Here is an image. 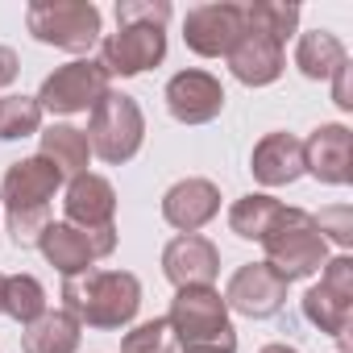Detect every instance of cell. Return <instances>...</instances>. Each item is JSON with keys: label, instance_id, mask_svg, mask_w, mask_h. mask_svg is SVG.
Returning a JSON list of instances; mask_svg holds the SVG:
<instances>
[{"label": "cell", "instance_id": "5", "mask_svg": "<svg viewBox=\"0 0 353 353\" xmlns=\"http://www.w3.org/2000/svg\"><path fill=\"white\" fill-rule=\"evenodd\" d=\"M88 145H92V158L108 162V166H121L129 158H137L141 141H145V112L133 96L125 92H104L100 104L88 112Z\"/></svg>", "mask_w": 353, "mask_h": 353}, {"label": "cell", "instance_id": "29", "mask_svg": "<svg viewBox=\"0 0 353 353\" xmlns=\"http://www.w3.org/2000/svg\"><path fill=\"white\" fill-rule=\"evenodd\" d=\"M312 221H316V229H320V237H324V241H336L341 250H349V245H353V212H349L345 204L320 208V212H312Z\"/></svg>", "mask_w": 353, "mask_h": 353}, {"label": "cell", "instance_id": "30", "mask_svg": "<svg viewBox=\"0 0 353 353\" xmlns=\"http://www.w3.org/2000/svg\"><path fill=\"white\" fill-rule=\"evenodd\" d=\"M5 225L13 233V245L30 250V245H38L42 229L50 225V212H5Z\"/></svg>", "mask_w": 353, "mask_h": 353}, {"label": "cell", "instance_id": "8", "mask_svg": "<svg viewBox=\"0 0 353 353\" xmlns=\"http://www.w3.org/2000/svg\"><path fill=\"white\" fill-rule=\"evenodd\" d=\"M166 59V26H117V34L100 38V67L108 75L133 79Z\"/></svg>", "mask_w": 353, "mask_h": 353}, {"label": "cell", "instance_id": "28", "mask_svg": "<svg viewBox=\"0 0 353 353\" xmlns=\"http://www.w3.org/2000/svg\"><path fill=\"white\" fill-rule=\"evenodd\" d=\"M170 5L166 0H117V26H166Z\"/></svg>", "mask_w": 353, "mask_h": 353}, {"label": "cell", "instance_id": "23", "mask_svg": "<svg viewBox=\"0 0 353 353\" xmlns=\"http://www.w3.org/2000/svg\"><path fill=\"white\" fill-rule=\"evenodd\" d=\"M303 316H307V324H316L324 336H336V341L345 345V341H349V320H353V299H345V295L328 291L324 283H316V287H307V295H303Z\"/></svg>", "mask_w": 353, "mask_h": 353}, {"label": "cell", "instance_id": "11", "mask_svg": "<svg viewBox=\"0 0 353 353\" xmlns=\"http://www.w3.org/2000/svg\"><path fill=\"white\" fill-rule=\"evenodd\" d=\"M287 279H279L266 262H245L229 274V287H225V303L229 312L237 316H250V320H270L283 312L287 303Z\"/></svg>", "mask_w": 353, "mask_h": 353}, {"label": "cell", "instance_id": "9", "mask_svg": "<svg viewBox=\"0 0 353 353\" xmlns=\"http://www.w3.org/2000/svg\"><path fill=\"white\" fill-rule=\"evenodd\" d=\"M63 170L42 158V154H30L21 162H13L0 179V204L5 212H50V200L63 192Z\"/></svg>", "mask_w": 353, "mask_h": 353}, {"label": "cell", "instance_id": "6", "mask_svg": "<svg viewBox=\"0 0 353 353\" xmlns=\"http://www.w3.org/2000/svg\"><path fill=\"white\" fill-rule=\"evenodd\" d=\"M104 92H112V75L96 59H71L42 79L34 100H38L42 117L46 112L50 117H75V112H92Z\"/></svg>", "mask_w": 353, "mask_h": 353}, {"label": "cell", "instance_id": "10", "mask_svg": "<svg viewBox=\"0 0 353 353\" xmlns=\"http://www.w3.org/2000/svg\"><path fill=\"white\" fill-rule=\"evenodd\" d=\"M166 112L179 121V125H208L225 112V88L212 71L188 67V71H174L162 88Z\"/></svg>", "mask_w": 353, "mask_h": 353}, {"label": "cell", "instance_id": "4", "mask_svg": "<svg viewBox=\"0 0 353 353\" xmlns=\"http://www.w3.org/2000/svg\"><path fill=\"white\" fill-rule=\"evenodd\" d=\"M262 262L279 274V279H287V283H299V279H312L332 254H328V241L320 237V229H316V221H312V212H303V208H287V216L262 237Z\"/></svg>", "mask_w": 353, "mask_h": 353}, {"label": "cell", "instance_id": "20", "mask_svg": "<svg viewBox=\"0 0 353 353\" xmlns=\"http://www.w3.org/2000/svg\"><path fill=\"white\" fill-rule=\"evenodd\" d=\"M42 158H50L59 170H63V179H75V174H88V162H92V145H88V133L67 125V121H50L42 133Z\"/></svg>", "mask_w": 353, "mask_h": 353}, {"label": "cell", "instance_id": "32", "mask_svg": "<svg viewBox=\"0 0 353 353\" xmlns=\"http://www.w3.org/2000/svg\"><path fill=\"white\" fill-rule=\"evenodd\" d=\"M17 75H21V59H17V50H13V46H0V88H9Z\"/></svg>", "mask_w": 353, "mask_h": 353}, {"label": "cell", "instance_id": "12", "mask_svg": "<svg viewBox=\"0 0 353 353\" xmlns=\"http://www.w3.org/2000/svg\"><path fill=\"white\" fill-rule=\"evenodd\" d=\"M162 274L170 279L174 291L183 287H216L221 274V250L204 233H179L162 250Z\"/></svg>", "mask_w": 353, "mask_h": 353}, {"label": "cell", "instance_id": "3", "mask_svg": "<svg viewBox=\"0 0 353 353\" xmlns=\"http://www.w3.org/2000/svg\"><path fill=\"white\" fill-rule=\"evenodd\" d=\"M104 17L92 0H34L26 9V30L54 50L67 54H88L104 38Z\"/></svg>", "mask_w": 353, "mask_h": 353}, {"label": "cell", "instance_id": "26", "mask_svg": "<svg viewBox=\"0 0 353 353\" xmlns=\"http://www.w3.org/2000/svg\"><path fill=\"white\" fill-rule=\"evenodd\" d=\"M42 133V108L34 96H0V141Z\"/></svg>", "mask_w": 353, "mask_h": 353}, {"label": "cell", "instance_id": "25", "mask_svg": "<svg viewBox=\"0 0 353 353\" xmlns=\"http://www.w3.org/2000/svg\"><path fill=\"white\" fill-rule=\"evenodd\" d=\"M245 26L262 30L287 46V38L299 34V5H287V0H254V5H245Z\"/></svg>", "mask_w": 353, "mask_h": 353}, {"label": "cell", "instance_id": "13", "mask_svg": "<svg viewBox=\"0 0 353 353\" xmlns=\"http://www.w3.org/2000/svg\"><path fill=\"white\" fill-rule=\"evenodd\" d=\"M303 174L328 188H345L353 179V129L341 121L316 125L303 141Z\"/></svg>", "mask_w": 353, "mask_h": 353}, {"label": "cell", "instance_id": "24", "mask_svg": "<svg viewBox=\"0 0 353 353\" xmlns=\"http://www.w3.org/2000/svg\"><path fill=\"white\" fill-rule=\"evenodd\" d=\"M46 312V287L34 274H5V291H0V316L17 320L21 328L34 324Z\"/></svg>", "mask_w": 353, "mask_h": 353}, {"label": "cell", "instance_id": "22", "mask_svg": "<svg viewBox=\"0 0 353 353\" xmlns=\"http://www.w3.org/2000/svg\"><path fill=\"white\" fill-rule=\"evenodd\" d=\"M349 63L345 54V42L328 30H307L295 38V67L303 79H332V71Z\"/></svg>", "mask_w": 353, "mask_h": 353}, {"label": "cell", "instance_id": "15", "mask_svg": "<svg viewBox=\"0 0 353 353\" xmlns=\"http://www.w3.org/2000/svg\"><path fill=\"white\" fill-rule=\"evenodd\" d=\"M63 212H67V225H75L83 233L108 229V225H117V188L96 170L75 174L63 188Z\"/></svg>", "mask_w": 353, "mask_h": 353}, {"label": "cell", "instance_id": "34", "mask_svg": "<svg viewBox=\"0 0 353 353\" xmlns=\"http://www.w3.org/2000/svg\"><path fill=\"white\" fill-rule=\"evenodd\" d=\"M0 291H5V274H0Z\"/></svg>", "mask_w": 353, "mask_h": 353}, {"label": "cell", "instance_id": "16", "mask_svg": "<svg viewBox=\"0 0 353 353\" xmlns=\"http://www.w3.org/2000/svg\"><path fill=\"white\" fill-rule=\"evenodd\" d=\"M225 63H229V71H233L237 83H245V88H270V83L287 71V46L274 42L270 34L245 26L241 42L229 50Z\"/></svg>", "mask_w": 353, "mask_h": 353}, {"label": "cell", "instance_id": "19", "mask_svg": "<svg viewBox=\"0 0 353 353\" xmlns=\"http://www.w3.org/2000/svg\"><path fill=\"white\" fill-rule=\"evenodd\" d=\"M79 341H83V324L63 312V307H46L34 324H26L21 332V353H79Z\"/></svg>", "mask_w": 353, "mask_h": 353}, {"label": "cell", "instance_id": "1", "mask_svg": "<svg viewBox=\"0 0 353 353\" xmlns=\"http://www.w3.org/2000/svg\"><path fill=\"white\" fill-rule=\"evenodd\" d=\"M141 307V283L129 270H83L63 279V312H71L83 328H129Z\"/></svg>", "mask_w": 353, "mask_h": 353}, {"label": "cell", "instance_id": "14", "mask_svg": "<svg viewBox=\"0 0 353 353\" xmlns=\"http://www.w3.org/2000/svg\"><path fill=\"white\" fill-rule=\"evenodd\" d=\"M216 216H221V188L212 179H200V174L170 183L162 196V221L179 233H200Z\"/></svg>", "mask_w": 353, "mask_h": 353}, {"label": "cell", "instance_id": "31", "mask_svg": "<svg viewBox=\"0 0 353 353\" xmlns=\"http://www.w3.org/2000/svg\"><path fill=\"white\" fill-rule=\"evenodd\" d=\"M349 75H353V63H341V67L332 71V79H328V83H332V104L345 108V112L353 108V83H349Z\"/></svg>", "mask_w": 353, "mask_h": 353}, {"label": "cell", "instance_id": "33", "mask_svg": "<svg viewBox=\"0 0 353 353\" xmlns=\"http://www.w3.org/2000/svg\"><path fill=\"white\" fill-rule=\"evenodd\" d=\"M258 353H299L295 345H283V341H274V345H262Z\"/></svg>", "mask_w": 353, "mask_h": 353}, {"label": "cell", "instance_id": "18", "mask_svg": "<svg viewBox=\"0 0 353 353\" xmlns=\"http://www.w3.org/2000/svg\"><path fill=\"white\" fill-rule=\"evenodd\" d=\"M38 250H42V258L63 279H75V274H83V270L96 266V250H92L88 233L75 229V225H67V221H50L42 229V237H38Z\"/></svg>", "mask_w": 353, "mask_h": 353}, {"label": "cell", "instance_id": "7", "mask_svg": "<svg viewBox=\"0 0 353 353\" xmlns=\"http://www.w3.org/2000/svg\"><path fill=\"white\" fill-rule=\"evenodd\" d=\"M241 34H245V5H233V0L196 5L183 17V42L200 59H229Z\"/></svg>", "mask_w": 353, "mask_h": 353}, {"label": "cell", "instance_id": "2", "mask_svg": "<svg viewBox=\"0 0 353 353\" xmlns=\"http://www.w3.org/2000/svg\"><path fill=\"white\" fill-rule=\"evenodd\" d=\"M166 324L174 332V349H183V353H237L233 312L216 287L174 291Z\"/></svg>", "mask_w": 353, "mask_h": 353}, {"label": "cell", "instance_id": "27", "mask_svg": "<svg viewBox=\"0 0 353 353\" xmlns=\"http://www.w3.org/2000/svg\"><path fill=\"white\" fill-rule=\"evenodd\" d=\"M121 353H174V332L162 320H141L121 336Z\"/></svg>", "mask_w": 353, "mask_h": 353}, {"label": "cell", "instance_id": "17", "mask_svg": "<svg viewBox=\"0 0 353 353\" xmlns=\"http://www.w3.org/2000/svg\"><path fill=\"white\" fill-rule=\"evenodd\" d=\"M250 170L262 188H291L295 179H303V141L287 129L266 133L250 154Z\"/></svg>", "mask_w": 353, "mask_h": 353}, {"label": "cell", "instance_id": "21", "mask_svg": "<svg viewBox=\"0 0 353 353\" xmlns=\"http://www.w3.org/2000/svg\"><path fill=\"white\" fill-rule=\"evenodd\" d=\"M287 208H291V204L274 200L270 192H250V196H241V200L229 204V229H233L241 241H262V237L287 216Z\"/></svg>", "mask_w": 353, "mask_h": 353}]
</instances>
